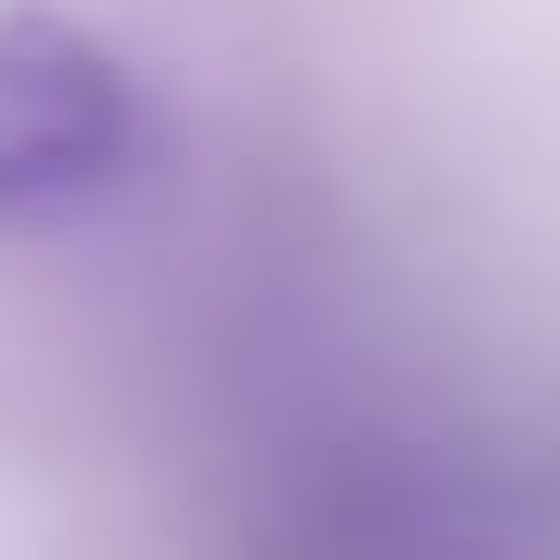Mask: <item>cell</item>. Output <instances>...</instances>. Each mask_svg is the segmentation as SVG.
<instances>
[{"label":"cell","instance_id":"1","mask_svg":"<svg viewBox=\"0 0 560 560\" xmlns=\"http://www.w3.org/2000/svg\"><path fill=\"white\" fill-rule=\"evenodd\" d=\"M143 167V84L72 12H0V226H48Z\"/></svg>","mask_w":560,"mask_h":560}]
</instances>
